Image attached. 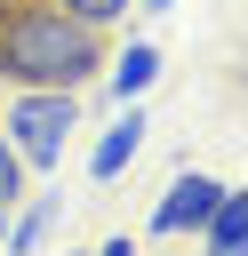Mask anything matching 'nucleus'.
<instances>
[{"label":"nucleus","mask_w":248,"mask_h":256,"mask_svg":"<svg viewBox=\"0 0 248 256\" xmlns=\"http://www.w3.org/2000/svg\"><path fill=\"white\" fill-rule=\"evenodd\" d=\"M72 128H80V88H8L0 96V136L16 144V160L32 176H48L64 160Z\"/></svg>","instance_id":"obj_2"},{"label":"nucleus","mask_w":248,"mask_h":256,"mask_svg":"<svg viewBox=\"0 0 248 256\" xmlns=\"http://www.w3.org/2000/svg\"><path fill=\"white\" fill-rule=\"evenodd\" d=\"M200 256H248V184H224L216 216L200 224Z\"/></svg>","instance_id":"obj_5"},{"label":"nucleus","mask_w":248,"mask_h":256,"mask_svg":"<svg viewBox=\"0 0 248 256\" xmlns=\"http://www.w3.org/2000/svg\"><path fill=\"white\" fill-rule=\"evenodd\" d=\"M104 56V32L56 16L48 0H0V88H88Z\"/></svg>","instance_id":"obj_1"},{"label":"nucleus","mask_w":248,"mask_h":256,"mask_svg":"<svg viewBox=\"0 0 248 256\" xmlns=\"http://www.w3.org/2000/svg\"><path fill=\"white\" fill-rule=\"evenodd\" d=\"M216 200H224V176H208V168H176L168 192H160V208H152V240H192V232L216 216Z\"/></svg>","instance_id":"obj_3"},{"label":"nucleus","mask_w":248,"mask_h":256,"mask_svg":"<svg viewBox=\"0 0 248 256\" xmlns=\"http://www.w3.org/2000/svg\"><path fill=\"white\" fill-rule=\"evenodd\" d=\"M56 16H72V24H88V32H112V24H128V8L136 0H48Z\"/></svg>","instance_id":"obj_7"},{"label":"nucleus","mask_w":248,"mask_h":256,"mask_svg":"<svg viewBox=\"0 0 248 256\" xmlns=\"http://www.w3.org/2000/svg\"><path fill=\"white\" fill-rule=\"evenodd\" d=\"M144 128H152L144 104H120V120L88 144V176H96V184H120V168H136V152H144Z\"/></svg>","instance_id":"obj_4"},{"label":"nucleus","mask_w":248,"mask_h":256,"mask_svg":"<svg viewBox=\"0 0 248 256\" xmlns=\"http://www.w3.org/2000/svg\"><path fill=\"white\" fill-rule=\"evenodd\" d=\"M24 192H32V168H24V160H16V144L0 136V216H8Z\"/></svg>","instance_id":"obj_9"},{"label":"nucleus","mask_w":248,"mask_h":256,"mask_svg":"<svg viewBox=\"0 0 248 256\" xmlns=\"http://www.w3.org/2000/svg\"><path fill=\"white\" fill-rule=\"evenodd\" d=\"M104 80H112V96H120V104H136V96L160 80V48H152V40H128L120 56H104Z\"/></svg>","instance_id":"obj_6"},{"label":"nucleus","mask_w":248,"mask_h":256,"mask_svg":"<svg viewBox=\"0 0 248 256\" xmlns=\"http://www.w3.org/2000/svg\"><path fill=\"white\" fill-rule=\"evenodd\" d=\"M88 256H136V240H128V232H112V240H104V248H88Z\"/></svg>","instance_id":"obj_10"},{"label":"nucleus","mask_w":248,"mask_h":256,"mask_svg":"<svg viewBox=\"0 0 248 256\" xmlns=\"http://www.w3.org/2000/svg\"><path fill=\"white\" fill-rule=\"evenodd\" d=\"M48 216H56V200H32V208L8 224V256H32V248L48 240Z\"/></svg>","instance_id":"obj_8"},{"label":"nucleus","mask_w":248,"mask_h":256,"mask_svg":"<svg viewBox=\"0 0 248 256\" xmlns=\"http://www.w3.org/2000/svg\"><path fill=\"white\" fill-rule=\"evenodd\" d=\"M136 8H144V16H168V8H176V0H136Z\"/></svg>","instance_id":"obj_11"}]
</instances>
